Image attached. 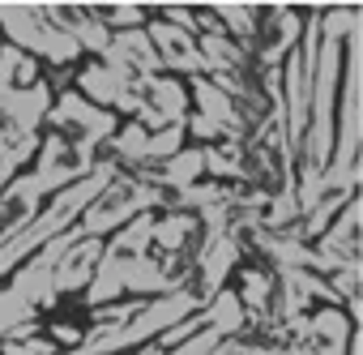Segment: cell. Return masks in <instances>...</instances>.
<instances>
[{
	"instance_id": "2",
	"label": "cell",
	"mask_w": 363,
	"mask_h": 355,
	"mask_svg": "<svg viewBox=\"0 0 363 355\" xmlns=\"http://www.w3.org/2000/svg\"><path fill=\"white\" fill-rule=\"evenodd\" d=\"M145 133H162V129H184L189 120V82L158 73L150 82H141V107L133 116Z\"/></svg>"
},
{
	"instance_id": "1",
	"label": "cell",
	"mask_w": 363,
	"mask_h": 355,
	"mask_svg": "<svg viewBox=\"0 0 363 355\" xmlns=\"http://www.w3.org/2000/svg\"><path fill=\"white\" fill-rule=\"evenodd\" d=\"M363 26L342 43V82H337V111H333V158L325 171L359 185V141H363Z\"/></svg>"
},
{
	"instance_id": "3",
	"label": "cell",
	"mask_w": 363,
	"mask_h": 355,
	"mask_svg": "<svg viewBox=\"0 0 363 355\" xmlns=\"http://www.w3.org/2000/svg\"><path fill=\"white\" fill-rule=\"evenodd\" d=\"M99 257H103V240H82V236L73 231V244L60 253V261H56V270H52V295H56V300H60V295H82V291L90 287V278H94Z\"/></svg>"
},
{
	"instance_id": "4",
	"label": "cell",
	"mask_w": 363,
	"mask_h": 355,
	"mask_svg": "<svg viewBox=\"0 0 363 355\" xmlns=\"http://www.w3.org/2000/svg\"><path fill=\"white\" fill-rule=\"evenodd\" d=\"M154 210H145V214H137V219H128L124 227H116L103 244L111 248V253H120V257H145L150 253V231H154Z\"/></svg>"
}]
</instances>
